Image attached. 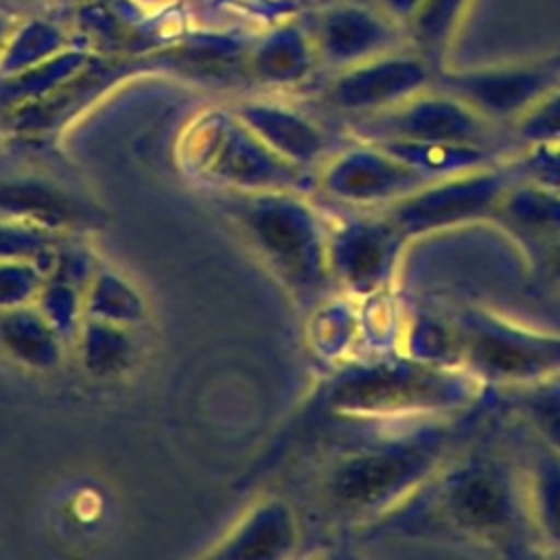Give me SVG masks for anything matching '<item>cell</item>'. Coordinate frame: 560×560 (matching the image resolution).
<instances>
[{"label":"cell","mask_w":560,"mask_h":560,"mask_svg":"<svg viewBox=\"0 0 560 560\" xmlns=\"http://www.w3.org/2000/svg\"><path fill=\"white\" fill-rule=\"evenodd\" d=\"M315 50L328 63L350 68L387 50L407 46L405 31L372 2L343 0L324 7L311 31Z\"/></svg>","instance_id":"ba28073f"},{"label":"cell","mask_w":560,"mask_h":560,"mask_svg":"<svg viewBox=\"0 0 560 560\" xmlns=\"http://www.w3.org/2000/svg\"><path fill=\"white\" fill-rule=\"evenodd\" d=\"M483 383L462 363L398 357L346 381L337 394L354 413L389 420H442L470 409Z\"/></svg>","instance_id":"7a4b0ae2"},{"label":"cell","mask_w":560,"mask_h":560,"mask_svg":"<svg viewBox=\"0 0 560 560\" xmlns=\"http://www.w3.org/2000/svg\"><path fill=\"white\" fill-rule=\"evenodd\" d=\"M435 81V68L409 46H400L341 70L332 96L348 109L385 112Z\"/></svg>","instance_id":"9c48e42d"},{"label":"cell","mask_w":560,"mask_h":560,"mask_svg":"<svg viewBox=\"0 0 560 560\" xmlns=\"http://www.w3.org/2000/svg\"><path fill=\"white\" fill-rule=\"evenodd\" d=\"M459 328V363L483 385L529 387L560 376V332L518 326L492 313H468Z\"/></svg>","instance_id":"3957f363"},{"label":"cell","mask_w":560,"mask_h":560,"mask_svg":"<svg viewBox=\"0 0 560 560\" xmlns=\"http://www.w3.org/2000/svg\"><path fill=\"white\" fill-rule=\"evenodd\" d=\"M4 2H7V7H22V4H28L33 0H4Z\"/></svg>","instance_id":"d6986e66"},{"label":"cell","mask_w":560,"mask_h":560,"mask_svg":"<svg viewBox=\"0 0 560 560\" xmlns=\"http://www.w3.org/2000/svg\"><path fill=\"white\" fill-rule=\"evenodd\" d=\"M313 55H317L313 37L298 24H282L258 46L256 66L267 74L295 77L311 66Z\"/></svg>","instance_id":"5bb4252c"},{"label":"cell","mask_w":560,"mask_h":560,"mask_svg":"<svg viewBox=\"0 0 560 560\" xmlns=\"http://www.w3.org/2000/svg\"><path fill=\"white\" fill-rule=\"evenodd\" d=\"M514 177L512 162H492L472 171L435 177L389 203L387 221L405 238H416L481 219H494Z\"/></svg>","instance_id":"277c9868"},{"label":"cell","mask_w":560,"mask_h":560,"mask_svg":"<svg viewBox=\"0 0 560 560\" xmlns=\"http://www.w3.org/2000/svg\"><path fill=\"white\" fill-rule=\"evenodd\" d=\"M472 7L475 0H424L402 28L407 46L422 55L435 72L442 70Z\"/></svg>","instance_id":"4fadbf2b"},{"label":"cell","mask_w":560,"mask_h":560,"mask_svg":"<svg viewBox=\"0 0 560 560\" xmlns=\"http://www.w3.org/2000/svg\"><path fill=\"white\" fill-rule=\"evenodd\" d=\"M512 166L516 175L560 195V144L523 149Z\"/></svg>","instance_id":"e0dca14e"},{"label":"cell","mask_w":560,"mask_h":560,"mask_svg":"<svg viewBox=\"0 0 560 560\" xmlns=\"http://www.w3.org/2000/svg\"><path fill=\"white\" fill-rule=\"evenodd\" d=\"M435 516L459 538L508 547L532 536L521 466L492 453L448 457L427 486Z\"/></svg>","instance_id":"6da1fadb"},{"label":"cell","mask_w":560,"mask_h":560,"mask_svg":"<svg viewBox=\"0 0 560 560\" xmlns=\"http://www.w3.org/2000/svg\"><path fill=\"white\" fill-rule=\"evenodd\" d=\"M510 131L523 149L560 144V83L540 94L510 122Z\"/></svg>","instance_id":"9a60e30c"},{"label":"cell","mask_w":560,"mask_h":560,"mask_svg":"<svg viewBox=\"0 0 560 560\" xmlns=\"http://www.w3.org/2000/svg\"><path fill=\"white\" fill-rule=\"evenodd\" d=\"M521 477L534 540L560 549V448L532 433Z\"/></svg>","instance_id":"8fae6325"},{"label":"cell","mask_w":560,"mask_h":560,"mask_svg":"<svg viewBox=\"0 0 560 560\" xmlns=\"http://www.w3.org/2000/svg\"><path fill=\"white\" fill-rule=\"evenodd\" d=\"M494 219L523 241L542 245L560 243V195L521 175L505 190Z\"/></svg>","instance_id":"7c38bea8"},{"label":"cell","mask_w":560,"mask_h":560,"mask_svg":"<svg viewBox=\"0 0 560 560\" xmlns=\"http://www.w3.org/2000/svg\"><path fill=\"white\" fill-rule=\"evenodd\" d=\"M435 85L457 94L490 122H512L540 94L560 83V63L553 59L508 61L477 68L435 72Z\"/></svg>","instance_id":"8992f818"},{"label":"cell","mask_w":560,"mask_h":560,"mask_svg":"<svg viewBox=\"0 0 560 560\" xmlns=\"http://www.w3.org/2000/svg\"><path fill=\"white\" fill-rule=\"evenodd\" d=\"M427 173L381 144L352 155L339 173V188L357 199L385 201L387 206L431 182Z\"/></svg>","instance_id":"30bf717a"},{"label":"cell","mask_w":560,"mask_h":560,"mask_svg":"<svg viewBox=\"0 0 560 560\" xmlns=\"http://www.w3.org/2000/svg\"><path fill=\"white\" fill-rule=\"evenodd\" d=\"M446 459L448 448L440 435H416L348 462L335 488L350 508H387L424 490Z\"/></svg>","instance_id":"5b68a950"},{"label":"cell","mask_w":560,"mask_h":560,"mask_svg":"<svg viewBox=\"0 0 560 560\" xmlns=\"http://www.w3.org/2000/svg\"><path fill=\"white\" fill-rule=\"evenodd\" d=\"M374 7H378L387 18H392L398 26L405 28V24L413 18V13L420 9L424 0H370Z\"/></svg>","instance_id":"ac0fdd59"},{"label":"cell","mask_w":560,"mask_h":560,"mask_svg":"<svg viewBox=\"0 0 560 560\" xmlns=\"http://www.w3.org/2000/svg\"><path fill=\"white\" fill-rule=\"evenodd\" d=\"M525 389V413L532 433L560 448V376L547 378Z\"/></svg>","instance_id":"2e32d148"},{"label":"cell","mask_w":560,"mask_h":560,"mask_svg":"<svg viewBox=\"0 0 560 560\" xmlns=\"http://www.w3.org/2000/svg\"><path fill=\"white\" fill-rule=\"evenodd\" d=\"M374 118L383 142H453L490 149L497 127L464 98L435 83Z\"/></svg>","instance_id":"52a82bcc"}]
</instances>
